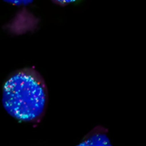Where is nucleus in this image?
Listing matches in <instances>:
<instances>
[{
    "mask_svg": "<svg viewBox=\"0 0 146 146\" xmlns=\"http://www.w3.org/2000/svg\"><path fill=\"white\" fill-rule=\"evenodd\" d=\"M2 103L6 112L15 119L39 122L48 104V89L42 75L33 68L12 73L3 85Z\"/></svg>",
    "mask_w": 146,
    "mask_h": 146,
    "instance_id": "1",
    "label": "nucleus"
},
{
    "mask_svg": "<svg viewBox=\"0 0 146 146\" xmlns=\"http://www.w3.org/2000/svg\"><path fill=\"white\" fill-rule=\"evenodd\" d=\"M108 130L102 126H98L87 133L79 146H106L110 145V141L107 136Z\"/></svg>",
    "mask_w": 146,
    "mask_h": 146,
    "instance_id": "2",
    "label": "nucleus"
},
{
    "mask_svg": "<svg viewBox=\"0 0 146 146\" xmlns=\"http://www.w3.org/2000/svg\"><path fill=\"white\" fill-rule=\"evenodd\" d=\"M5 3H8L9 4H12L14 6H18V7H25L31 3H33V0H3Z\"/></svg>",
    "mask_w": 146,
    "mask_h": 146,
    "instance_id": "3",
    "label": "nucleus"
},
{
    "mask_svg": "<svg viewBox=\"0 0 146 146\" xmlns=\"http://www.w3.org/2000/svg\"><path fill=\"white\" fill-rule=\"evenodd\" d=\"M53 3H56V4H59V5H66V4H68V3H74L77 0H51Z\"/></svg>",
    "mask_w": 146,
    "mask_h": 146,
    "instance_id": "4",
    "label": "nucleus"
}]
</instances>
